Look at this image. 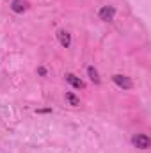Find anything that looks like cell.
Masks as SVG:
<instances>
[{
    "label": "cell",
    "instance_id": "8",
    "mask_svg": "<svg viewBox=\"0 0 151 153\" xmlns=\"http://www.w3.org/2000/svg\"><path fill=\"white\" fill-rule=\"evenodd\" d=\"M66 102L70 103V105H73V107H76V105H80V100L76 98L73 93H66Z\"/></svg>",
    "mask_w": 151,
    "mask_h": 153
},
{
    "label": "cell",
    "instance_id": "9",
    "mask_svg": "<svg viewBox=\"0 0 151 153\" xmlns=\"http://www.w3.org/2000/svg\"><path fill=\"white\" fill-rule=\"evenodd\" d=\"M38 112L39 114H44V112H50V109H39Z\"/></svg>",
    "mask_w": 151,
    "mask_h": 153
},
{
    "label": "cell",
    "instance_id": "10",
    "mask_svg": "<svg viewBox=\"0 0 151 153\" xmlns=\"http://www.w3.org/2000/svg\"><path fill=\"white\" fill-rule=\"evenodd\" d=\"M38 71H39V73H41V75H46V70H44V68H39Z\"/></svg>",
    "mask_w": 151,
    "mask_h": 153
},
{
    "label": "cell",
    "instance_id": "6",
    "mask_svg": "<svg viewBox=\"0 0 151 153\" xmlns=\"http://www.w3.org/2000/svg\"><path fill=\"white\" fill-rule=\"evenodd\" d=\"M57 39H59L61 46L70 48V45H71V34H70V32H66V30H57Z\"/></svg>",
    "mask_w": 151,
    "mask_h": 153
},
{
    "label": "cell",
    "instance_id": "4",
    "mask_svg": "<svg viewBox=\"0 0 151 153\" xmlns=\"http://www.w3.org/2000/svg\"><path fill=\"white\" fill-rule=\"evenodd\" d=\"M66 80H68V84H70L71 87H75V89H85V82H84L82 78H78L76 75H73V73H68V75H66Z\"/></svg>",
    "mask_w": 151,
    "mask_h": 153
},
{
    "label": "cell",
    "instance_id": "5",
    "mask_svg": "<svg viewBox=\"0 0 151 153\" xmlns=\"http://www.w3.org/2000/svg\"><path fill=\"white\" fill-rule=\"evenodd\" d=\"M11 9H13L14 13L21 14V13H25V11L29 9V2H27V0H13V2H11Z\"/></svg>",
    "mask_w": 151,
    "mask_h": 153
},
{
    "label": "cell",
    "instance_id": "1",
    "mask_svg": "<svg viewBox=\"0 0 151 153\" xmlns=\"http://www.w3.org/2000/svg\"><path fill=\"white\" fill-rule=\"evenodd\" d=\"M132 144L135 148H139V150H148L151 146V139L146 134H137V135L132 137Z\"/></svg>",
    "mask_w": 151,
    "mask_h": 153
},
{
    "label": "cell",
    "instance_id": "7",
    "mask_svg": "<svg viewBox=\"0 0 151 153\" xmlns=\"http://www.w3.org/2000/svg\"><path fill=\"white\" fill-rule=\"evenodd\" d=\"M87 75H89V78H91V82H93V84H96V85L101 82L100 73H98V70H96L94 66H89V68H87Z\"/></svg>",
    "mask_w": 151,
    "mask_h": 153
},
{
    "label": "cell",
    "instance_id": "2",
    "mask_svg": "<svg viewBox=\"0 0 151 153\" xmlns=\"http://www.w3.org/2000/svg\"><path fill=\"white\" fill-rule=\"evenodd\" d=\"M112 82L117 85V87H121V89H132L133 87V82H132V78L126 75H114L112 76Z\"/></svg>",
    "mask_w": 151,
    "mask_h": 153
},
{
    "label": "cell",
    "instance_id": "3",
    "mask_svg": "<svg viewBox=\"0 0 151 153\" xmlns=\"http://www.w3.org/2000/svg\"><path fill=\"white\" fill-rule=\"evenodd\" d=\"M98 16H100V20H103V22H112L114 16H115V9H114L112 5H103V7L100 9Z\"/></svg>",
    "mask_w": 151,
    "mask_h": 153
}]
</instances>
